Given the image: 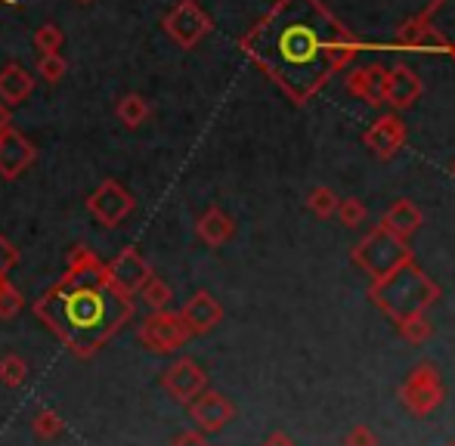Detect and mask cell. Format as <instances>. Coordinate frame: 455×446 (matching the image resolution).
I'll list each match as a JSON object with an SVG mask.
<instances>
[{"label":"cell","mask_w":455,"mask_h":446,"mask_svg":"<svg viewBox=\"0 0 455 446\" xmlns=\"http://www.w3.org/2000/svg\"><path fill=\"white\" fill-rule=\"evenodd\" d=\"M189 418L196 422L198 431L204 434H220L229 422L235 418V406L229 403V397H223L220 391H204L198 400L189 403Z\"/></svg>","instance_id":"cell-9"},{"label":"cell","mask_w":455,"mask_h":446,"mask_svg":"<svg viewBox=\"0 0 455 446\" xmlns=\"http://www.w3.org/2000/svg\"><path fill=\"white\" fill-rule=\"evenodd\" d=\"M25 378H28V362L19 354H4L0 356V381L6 387H22Z\"/></svg>","instance_id":"cell-18"},{"label":"cell","mask_w":455,"mask_h":446,"mask_svg":"<svg viewBox=\"0 0 455 446\" xmlns=\"http://www.w3.org/2000/svg\"><path fill=\"white\" fill-rule=\"evenodd\" d=\"M446 446H455V441H452V443H446Z\"/></svg>","instance_id":"cell-34"},{"label":"cell","mask_w":455,"mask_h":446,"mask_svg":"<svg viewBox=\"0 0 455 446\" xmlns=\"http://www.w3.org/2000/svg\"><path fill=\"white\" fill-rule=\"evenodd\" d=\"M310 205L316 208L319 214H329L335 202H331V193H316V195H313V199H310Z\"/></svg>","instance_id":"cell-28"},{"label":"cell","mask_w":455,"mask_h":446,"mask_svg":"<svg viewBox=\"0 0 455 446\" xmlns=\"http://www.w3.org/2000/svg\"><path fill=\"white\" fill-rule=\"evenodd\" d=\"M344 446H378V434L371 425H354L344 434Z\"/></svg>","instance_id":"cell-25"},{"label":"cell","mask_w":455,"mask_h":446,"mask_svg":"<svg viewBox=\"0 0 455 446\" xmlns=\"http://www.w3.org/2000/svg\"><path fill=\"white\" fill-rule=\"evenodd\" d=\"M356 264L365 267L375 279H384L396 267L409 264V251L400 245V239L390 233H371L356 251Z\"/></svg>","instance_id":"cell-6"},{"label":"cell","mask_w":455,"mask_h":446,"mask_svg":"<svg viewBox=\"0 0 455 446\" xmlns=\"http://www.w3.org/2000/svg\"><path fill=\"white\" fill-rule=\"evenodd\" d=\"M0 283H4V279H0Z\"/></svg>","instance_id":"cell-35"},{"label":"cell","mask_w":455,"mask_h":446,"mask_svg":"<svg viewBox=\"0 0 455 446\" xmlns=\"http://www.w3.org/2000/svg\"><path fill=\"white\" fill-rule=\"evenodd\" d=\"M180 314H183V320H186V326H189L192 335L214 332L223 320V307L217 304V298L211 295V291H196V295L183 304Z\"/></svg>","instance_id":"cell-12"},{"label":"cell","mask_w":455,"mask_h":446,"mask_svg":"<svg viewBox=\"0 0 455 446\" xmlns=\"http://www.w3.org/2000/svg\"><path fill=\"white\" fill-rule=\"evenodd\" d=\"M35 47L41 50V53H60L62 47V28L53 22L41 25V28L35 31Z\"/></svg>","instance_id":"cell-24"},{"label":"cell","mask_w":455,"mask_h":446,"mask_svg":"<svg viewBox=\"0 0 455 446\" xmlns=\"http://www.w3.org/2000/svg\"><path fill=\"white\" fill-rule=\"evenodd\" d=\"M66 72H68V62L62 60V53H41V60H37V75H41L47 84H60Z\"/></svg>","instance_id":"cell-21"},{"label":"cell","mask_w":455,"mask_h":446,"mask_svg":"<svg viewBox=\"0 0 455 446\" xmlns=\"http://www.w3.org/2000/svg\"><path fill=\"white\" fill-rule=\"evenodd\" d=\"M37 149L25 133H19L16 127H10L6 133H0V177L4 180H16L19 174L35 164Z\"/></svg>","instance_id":"cell-11"},{"label":"cell","mask_w":455,"mask_h":446,"mask_svg":"<svg viewBox=\"0 0 455 446\" xmlns=\"http://www.w3.org/2000/svg\"><path fill=\"white\" fill-rule=\"evenodd\" d=\"M22 307H25L22 291L4 279V283H0V320H12V316H19Z\"/></svg>","instance_id":"cell-22"},{"label":"cell","mask_w":455,"mask_h":446,"mask_svg":"<svg viewBox=\"0 0 455 446\" xmlns=\"http://www.w3.org/2000/svg\"><path fill=\"white\" fill-rule=\"evenodd\" d=\"M78 4H93V0H78Z\"/></svg>","instance_id":"cell-33"},{"label":"cell","mask_w":455,"mask_h":446,"mask_svg":"<svg viewBox=\"0 0 455 446\" xmlns=\"http://www.w3.org/2000/svg\"><path fill=\"white\" fill-rule=\"evenodd\" d=\"M16 264H19V248L6 235H0V279H6V273Z\"/></svg>","instance_id":"cell-26"},{"label":"cell","mask_w":455,"mask_h":446,"mask_svg":"<svg viewBox=\"0 0 455 446\" xmlns=\"http://www.w3.org/2000/svg\"><path fill=\"white\" fill-rule=\"evenodd\" d=\"M35 93V75L25 72L19 62H6L0 68V100L6 106H19Z\"/></svg>","instance_id":"cell-14"},{"label":"cell","mask_w":455,"mask_h":446,"mask_svg":"<svg viewBox=\"0 0 455 446\" xmlns=\"http://www.w3.org/2000/svg\"><path fill=\"white\" fill-rule=\"evenodd\" d=\"M264 446H298V443H294V437H288L285 431H273L264 441Z\"/></svg>","instance_id":"cell-29"},{"label":"cell","mask_w":455,"mask_h":446,"mask_svg":"<svg viewBox=\"0 0 455 446\" xmlns=\"http://www.w3.org/2000/svg\"><path fill=\"white\" fill-rule=\"evenodd\" d=\"M396 332H400L403 341L409 344H425L427 338L434 335V323L427 320V314H412L406 320L396 323Z\"/></svg>","instance_id":"cell-17"},{"label":"cell","mask_w":455,"mask_h":446,"mask_svg":"<svg viewBox=\"0 0 455 446\" xmlns=\"http://www.w3.org/2000/svg\"><path fill=\"white\" fill-rule=\"evenodd\" d=\"M196 229H198V239H202L204 245L217 248L233 235V220H229L220 208H211V211H204L202 218H198Z\"/></svg>","instance_id":"cell-15"},{"label":"cell","mask_w":455,"mask_h":446,"mask_svg":"<svg viewBox=\"0 0 455 446\" xmlns=\"http://www.w3.org/2000/svg\"><path fill=\"white\" fill-rule=\"evenodd\" d=\"M415 227H419V214H415L409 205H396L394 211L387 214V229H390V233L406 235V233H412Z\"/></svg>","instance_id":"cell-23"},{"label":"cell","mask_w":455,"mask_h":446,"mask_svg":"<svg viewBox=\"0 0 455 446\" xmlns=\"http://www.w3.org/2000/svg\"><path fill=\"white\" fill-rule=\"evenodd\" d=\"M164 28H168V35L174 37L180 47H192V44L208 31V19L198 12V6H192L189 0H183V4L164 19Z\"/></svg>","instance_id":"cell-13"},{"label":"cell","mask_w":455,"mask_h":446,"mask_svg":"<svg viewBox=\"0 0 455 446\" xmlns=\"http://www.w3.org/2000/svg\"><path fill=\"white\" fill-rule=\"evenodd\" d=\"M360 218H363V208L360 205H347V208H344V220H347L350 227H354V223L360 220Z\"/></svg>","instance_id":"cell-31"},{"label":"cell","mask_w":455,"mask_h":446,"mask_svg":"<svg viewBox=\"0 0 455 446\" xmlns=\"http://www.w3.org/2000/svg\"><path fill=\"white\" fill-rule=\"evenodd\" d=\"M369 295L375 307H381L384 314L400 323L412 314H427V307L437 304L440 289L415 264H403L384 279H375Z\"/></svg>","instance_id":"cell-3"},{"label":"cell","mask_w":455,"mask_h":446,"mask_svg":"<svg viewBox=\"0 0 455 446\" xmlns=\"http://www.w3.org/2000/svg\"><path fill=\"white\" fill-rule=\"evenodd\" d=\"M87 211L93 214L102 227H118L127 214L133 211V195L121 187L118 180H102L87 199Z\"/></svg>","instance_id":"cell-8"},{"label":"cell","mask_w":455,"mask_h":446,"mask_svg":"<svg viewBox=\"0 0 455 446\" xmlns=\"http://www.w3.org/2000/svg\"><path fill=\"white\" fill-rule=\"evenodd\" d=\"M115 115H118V121L127 127V131H137V127H143L146 121H149V103H146V97H140V93H127V97L118 100V106H115Z\"/></svg>","instance_id":"cell-16"},{"label":"cell","mask_w":455,"mask_h":446,"mask_svg":"<svg viewBox=\"0 0 455 446\" xmlns=\"http://www.w3.org/2000/svg\"><path fill=\"white\" fill-rule=\"evenodd\" d=\"M137 338L146 350L152 354H174L180 350L186 341L192 338L189 326H186L183 314H174V310H152L137 329Z\"/></svg>","instance_id":"cell-5"},{"label":"cell","mask_w":455,"mask_h":446,"mask_svg":"<svg viewBox=\"0 0 455 446\" xmlns=\"http://www.w3.org/2000/svg\"><path fill=\"white\" fill-rule=\"evenodd\" d=\"M106 267H108V276H112V283L118 285L121 291H127L131 298L140 295V291L146 289V283L152 279L149 260H146L137 248H124V251H121L118 258L108 260Z\"/></svg>","instance_id":"cell-10"},{"label":"cell","mask_w":455,"mask_h":446,"mask_svg":"<svg viewBox=\"0 0 455 446\" xmlns=\"http://www.w3.org/2000/svg\"><path fill=\"white\" fill-rule=\"evenodd\" d=\"M443 400H446L443 378H440L437 366H431V362L415 366L406 375V381L400 385V403L412 416H431V412H437L443 406Z\"/></svg>","instance_id":"cell-4"},{"label":"cell","mask_w":455,"mask_h":446,"mask_svg":"<svg viewBox=\"0 0 455 446\" xmlns=\"http://www.w3.org/2000/svg\"><path fill=\"white\" fill-rule=\"evenodd\" d=\"M245 50L275 81L304 97L331 66V28L310 0H288L248 35Z\"/></svg>","instance_id":"cell-2"},{"label":"cell","mask_w":455,"mask_h":446,"mask_svg":"<svg viewBox=\"0 0 455 446\" xmlns=\"http://www.w3.org/2000/svg\"><path fill=\"white\" fill-rule=\"evenodd\" d=\"M31 428H35V437H41V441H53V437L62 434L66 422H62L56 410H41L35 416V422H31Z\"/></svg>","instance_id":"cell-19"},{"label":"cell","mask_w":455,"mask_h":446,"mask_svg":"<svg viewBox=\"0 0 455 446\" xmlns=\"http://www.w3.org/2000/svg\"><path fill=\"white\" fill-rule=\"evenodd\" d=\"M140 295H143V301L149 304L152 310H168V304H171V298H174V291H171V285L164 283V279L152 276L149 283H146V289L140 291Z\"/></svg>","instance_id":"cell-20"},{"label":"cell","mask_w":455,"mask_h":446,"mask_svg":"<svg viewBox=\"0 0 455 446\" xmlns=\"http://www.w3.org/2000/svg\"><path fill=\"white\" fill-rule=\"evenodd\" d=\"M171 446H211V441H208V434H204V431L192 428V431H183V434H177Z\"/></svg>","instance_id":"cell-27"},{"label":"cell","mask_w":455,"mask_h":446,"mask_svg":"<svg viewBox=\"0 0 455 446\" xmlns=\"http://www.w3.org/2000/svg\"><path fill=\"white\" fill-rule=\"evenodd\" d=\"M35 316L78 360L100 354L133 320V298L108 276L93 248H68L66 273L35 301Z\"/></svg>","instance_id":"cell-1"},{"label":"cell","mask_w":455,"mask_h":446,"mask_svg":"<svg viewBox=\"0 0 455 446\" xmlns=\"http://www.w3.org/2000/svg\"><path fill=\"white\" fill-rule=\"evenodd\" d=\"M12 127V118H10V106L0 100V133H6Z\"/></svg>","instance_id":"cell-30"},{"label":"cell","mask_w":455,"mask_h":446,"mask_svg":"<svg viewBox=\"0 0 455 446\" xmlns=\"http://www.w3.org/2000/svg\"><path fill=\"white\" fill-rule=\"evenodd\" d=\"M162 387L168 391L171 400L189 406L192 400H198L208 391V372L192 356H180L162 372Z\"/></svg>","instance_id":"cell-7"},{"label":"cell","mask_w":455,"mask_h":446,"mask_svg":"<svg viewBox=\"0 0 455 446\" xmlns=\"http://www.w3.org/2000/svg\"><path fill=\"white\" fill-rule=\"evenodd\" d=\"M0 4H10V6H16V4H19V0H0Z\"/></svg>","instance_id":"cell-32"}]
</instances>
